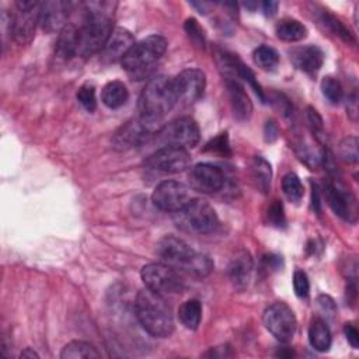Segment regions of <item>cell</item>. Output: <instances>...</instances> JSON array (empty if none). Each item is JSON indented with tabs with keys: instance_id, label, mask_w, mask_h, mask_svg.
I'll list each match as a JSON object with an SVG mask.
<instances>
[{
	"instance_id": "33",
	"label": "cell",
	"mask_w": 359,
	"mask_h": 359,
	"mask_svg": "<svg viewBox=\"0 0 359 359\" xmlns=\"http://www.w3.org/2000/svg\"><path fill=\"white\" fill-rule=\"evenodd\" d=\"M77 100L84 109L88 112H94L97 108V98H95V87L90 83L83 84L77 91Z\"/></svg>"
},
{
	"instance_id": "22",
	"label": "cell",
	"mask_w": 359,
	"mask_h": 359,
	"mask_svg": "<svg viewBox=\"0 0 359 359\" xmlns=\"http://www.w3.org/2000/svg\"><path fill=\"white\" fill-rule=\"evenodd\" d=\"M77 34L79 27L74 24H67L60 32L56 43V55L63 60H69L77 56Z\"/></svg>"
},
{
	"instance_id": "3",
	"label": "cell",
	"mask_w": 359,
	"mask_h": 359,
	"mask_svg": "<svg viewBox=\"0 0 359 359\" xmlns=\"http://www.w3.org/2000/svg\"><path fill=\"white\" fill-rule=\"evenodd\" d=\"M135 311L140 325L153 337L167 338L174 331V317L164 296L144 287L136 296Z\"/></svg>"
},
{
	"instance_id": "4",
	"label": "cell",
	"mask_w": 359,
	"mask_h": 359,
	"mask_svg": "<svg viewBox=\"0 0 359 359\" xmlns=\"http://www.w3.org/2000/svg\"><path fill=\"white\" fill-rule=\"evenodd\" d=\"M177 102L174 79L158 74L151 77L142 90L139 97V114L163 119Z\"/></svg>"
},
{
	"instance_id": "2",
	"label": "cell",
	"mask_w": 359,
	"mask_h": 359,
	"mask_svg": "<svg viewBox=\"0 0 359 359\" xmlns=\"http://www.w3.org/2000/svg\"><path fill=\"white\" fill-rule=\"evenodd\" d=\"M157 255L161 262L196 278L208 276L213 269L209 255L195 251L187 241L175 236H165L158 241Z\"/></svg>"
},
{
	"instance_id": "5",
	"label": "cell",
	"mask_w": 359,
	"mask_h": 359,
	"mask_svg": "<svg viewBox=\"0 0 359 359\" xmlns=\"http://www.w3.org/2000/svg\"><path fill=\"white\" fill-rule=\"evenodd\" d=\"M164 126L161 118H154L149 115L139 114L126 123H123L114 135L112 144L118 150H128L143 143H147Z\"/></svg>"
},
{
	"instance_id": "38",
	"label": "cell",
	"mask_w": 359,
	"mask_h": 359,
	"mask_svg": "<svg viewBox=\"0 0 359 359\" xmlns=\"http://www.w3.org/2000/svg\"><path fill=\"white\" fill-rule=\"evenodd\" d=\"M185 31H187V34L189 35V38H191L192 41H195L196 43H199V45L203 46V43H205V35H203V32H202V29H201L198 21H196L195 18H188V20L185 21Z\"/></svg>"
},
{
	"instance_id": "28",
	"label": "cell",
	"mask_w": 359,
	"mask_h": 359,
	"mask_svg": "<svg viewBox=\"0 0 359 359\" xmlns=\"http://www.w3.org/2000/svg\"><path fill=\"white\" fill-rule=\"evenodd\" d=\"M178 318L188 330H196L202 318V304L196 299L187 300L178 309Z\"/></svg>"
},
{
	"instance_id": "39",
	"label": "cell",
	"mask_w": 359,
	"mask_h": 359,
	"mask_svg": "<svg viewBox=\"0 0 359 359\" xmlns=\"http://www.w3.org/2000/svg\"><path fill=\"white\" fill-rule=\"evenodd\" d=\"M206 150L212 151H219L222 154L229 153V140H227V133H220L217 137H215L210 143L206 144Z\"/></svg>"
},
{
	"instance_id": "21",
	"label": "cell",
	"mask_w": 359,
	"mask_h": 359,
	"mask_svg": "<svg viewBox=\"0 0 359 359\" xmlns=\"http://www.w3.org/2000/svg\"><path fill=\"white\" fill-rule=\"evenodd\" d=\"M251 273L252 259L248 252L241 251L231 259L229 265V278L237 290H244L251 280Z\"/></svg>"
},
{
	"instance_id": "7",
	"label": "cell",
	"mask_w": 359,
	"mask_h": 359,
	"mask_svg": "<svg viewBox=\"0 0 359 359\" xmlns=\"http://www.w3.org/2000/svg\"><path fill=\"white\" fill-rule=\"evenodd\" d=\"M174 215L178 227L198 234L212 233L219 224L216 210L203 199H191Z\"/></svg>"
},
{
	"instance_id": "12",
	"label": "cell",
	"mask_w": 359,
	"mask_h": 359,
	"mask_svg": "<svg viewBox=\"0 0 359 359\" xmlns=\"http://www.w3.org/2000/svg\"><path fill=\"white\" fill-rule=\"evenodd\" d=\"M191 199L189 188L185 184L174 180L160 182L151 194V202L156 208L172 213L181 210Z\"/></svg>"
},
{
	"instance_id": "36",
	"label": "cell",
	"mask_w": 359,
	"mask_h": 359,
	"mask_svg": "<svg viewBox=\"0 0 359 359\" xmlns=\"http://www.w3.org/2000/svg\"><path fill=\"white\" fill-rule=\"evenodd\" d=\"M266 217H268V223L275 226V227H282L285 226V212H283V205L279 201H273V203H271V206L268 208L266 212Z\"/></svg>"
},
{
	"instance_id": "9",
	"label": "cell",
	"mask_w": 359,
	"mask_h": 359,
	"mask_svg": "<svg viewBox=\"0 0 359 359\" xmlns=\"http://www.w3.org/2000/svg\"><path fill=\"white\" fill-rule=\"evenodd\" d=\"M42 1L20 0L15 3V11L11 14L10 34L18 45H28L35 35L39 24V11Z\"/></svg>"
},
{
	"instance_id": "26",
	"label": "cell",
	"mask_w": 359,
	"mask_h": 359,
	"mask_svg": "<svg viewBox=\"0 0 359 359\" xmlns=\"http://www.w3.org/2000/svg\"><path fill=\"white\" fill-rule=\"evenodd\" d=\"M275 32L279 39L286 42H297L306 38L307 28L297 20L283 18L275 25Z\"/></svg>"
},
{
	"instance_id": "10",
	"label": "cell",
	"mask_w": 359,
	"mask_h": 359,
	"mask_svg": "<svg viewBox=\"0 0 359 359\" xmlns=\"http://www.w3.org/2000/svg\"><path fill=\"white\" fill-rule=\"evenodd\" d=\"M156 139L163 146L192 149L198 144L201 139V132L198 123L192 118L182 116L164 125L161 130L156 135Z\"/></svg>"
},
{
	"instance_id": "45",
	"label": "cell",
	"mask_w": 359,
	"mask_h": 359,
	"mask_svg": "<svg viewBox=\"0 0 359 359\" xmlns=\"http://www.w3.org/2000/svg\"><path fill=\"white\" fill-rule=\"evenodd\" d=\"M20 358H31V359H34V358H39V355H38L35 351H32L31 348H25V349L20 353Z\"/></svg>"
},
{
	"instance_id": "24",
	"label": "cell",
	"mask_w": 359,
	"mask_h": 359,
	"mask_svg": "<svg viewBox=\"0 0 359 359\" xmlns=\"http://www.w3.org/2000/svg\"><path fill=\"white\" fill-rule=\"evenodd\" d=\"M128 98H129V91L126 86L118 80L107 83L101 91L102 102L111 109L121 108L122 105L126 104Z\"/></svg>"
},
{
	"instance_id": "29",
	"label": "cell",
	"mask_w": 359,
	"mask_h": 359,
	"mask_svg": "<svg viewBox=\"0 0 359 359\" xmlns=\"http://www.w3.org/2000/svg\"><path fill=\"white\" fill-rule=\"evenodd\" d=\"M255 65H258L264 70H273L279 63V53L276 49L268 45L258 46L252 53Z\"/></svg>"
},
{
	"instance_id": "8",
	"label": "cell",
	"mask_w": 359,
	"mask_h": 359,
	"mask_svg": "<svg viewBox=\"0 0 359 359\" xmlns=\"http://www.w3.org/2000/svg\"><path fill=\"white\" fill-rule=\"evenodd\" d=\"M140 278L144 286L161 296L178 294L184 290V280L178 271L164 262H151L142 268Z\"/></svg>"
},
{
	"instance_id": "41",
	"label": "cell",
	"mask_w": 359,
	"mask_h": 359,
	"mask_svg": "<svg viewBox=\"0 0 359 359\" xmlns=\"http://www.w3.org/2000/svg\"><path fill=\"white\" fill-rule=\"evenodd\" d=\"M317 303L320 306V309L323 310V313H325L327 316H334L335 314V303L330 296H318Z\"/></svg>"
},
{
	"instance_id": "43",
	"label": "cell",
	"mask_w": 359,
	"mask_h": 359,
	"mask_svg": "<svg viewBox=\"0 0 359 359\" xmlns=\"http://www.w3.org/2000/svg\"><path fill=\"white\" fill-rule=\"evenodd\" d=\"M278 1H272V0H265L261 3V7H262V11L265 15H275L276 11H278Z\"/></svg>"
},
{
	"instance_id": "1",
	"label": "cell",
	"mask_w": 359,
	"mask_h": 359,
	"mask_svg": "<svg viewBox=\"0 0 359 359\" xmlns=\"http://www.w3.org/2000/svg\"><path fill=\"white\" fill-rule=\"evenodd\" d=\"M115 8V1L84 3V20L79 25L77 34V56L88 57L101 52L114 29Z\"/></svg>"
},
{
	"instance_id": "17",
	"label": "cell",
	"mask_w": 359,
	"mask_h": 359,
	"mask_svg": "<svg viewBox=\"0 0 359 359\" xmlns=\"http://www.w3.org/2000/svg\"><path fill=\"white\" fill-rule=\"evenodd\" d=\"M324 195L330 208L335 215H338L344 220L355 222L356 203H355L353 195L349 191L346 192L345 188L335 185L331 181H327L324 185Z\"/></svg>"
},
{
	"instance_id": "16",
	"label": "cell",
	"mask_w": 359,
	"mask_h": 359,
	"mask_svg": "<svg viewBox=\"0 0 359 359\" xmlns=\"http://www.w3.org/2000/svg\"><path fill=\"white\" fill-rule=\"evenodd\" d=\"M72 3L53 0L42 1L39 11V25L45 32H60L67 25Z\"/></svg>"
},
{
	"instance_id": "30",
	"label": "cell",
	"mask_w": 359,
	"mask_h": 359,
	"mask_svg": "<svg viewBox=\"0 0 359 359\" xmlns=\"http://www.w3.org/2000/svg\"><path fill=\"white\" fill-rule=\"evenodd\" d=\"M282 189L285 196L290 201L297 203L303 198V185L300 178L294 172H287L282 180Z\"/></svg>"
},
{
	"instance_id": "11",
	"label": "cell",
	"mask_w": 359,
	"mask_h": 359,
	"mask_svg": "<svg viewBox=\"0 0 359 359\" xmlns=\"http://www.w3.org/2000/svg\"><path fill=\"white\" fill-rule=\"evenodd\" d=\"M262 323L269 334H272L280 342L290 341L297 327L293 310L282 302L272 303L265 309L262 314Z\"/></svg>"
},
{
	"instance_id": "42",
	"label": "cell",
	"mask_w": 359,
	"mask_h": 359,
	"mask_svg": "<svg viewBox=\"0 0 359 359\" xmlns=\"http://www.w3.org/2000/svg\"><path fill=\"white\" fill-rule=\"evenodd\" d=\"M264 135L266 142H273L278 137V126L273 121H268L264 128Z\"/></svg>"
},
{
	"instance_id": "23",
	"label": "cell",
	"mask_w": 359,
	"mask_h": 359,
	"mask_svg": "<svg viewBox=\"0 0 359 359\" xmlns=\"http://www.w3.org/2000/svg\"><path fill=\"white\" fill-rule=\"evenodd\" d=\"M331 331L324 320L314 318L309 327V342L318 352H327L331 346Z\"/></svg>"
},
{
	"instance_id": "18",
	"label": "cell",
	"mask_w": 359,
	"mask_h": 359,
	"mask_svg": "<svg viewBox=\"0 0 359 359\" xmlns=\"http://www.w3.org/2000/svg\"><path fill=\"white\" fill-rule=\"evenodd\" d=\"M133 45H135V38L130 31H128L122 27L114 28L112 32L109 34L104 48L100 52L101 60L105 63L122 60Z\"/></svg>"
},
{
	"instance_id": "20",
	"label": "cell",
	"mask_w": 359,
	"mask_h": 359,
	"mask_svg": "<svg viewBox=\"0 0 359 359\" xmlns=\"http://www.w3.org/2000/svg\"><path fill=\"white\" fill-rule=\"evenodd\" d=\"M226 86L234 116L238 121L250 119L252 114V102L248 94L245 93L244 87L238 83V80H226Z\"/></svg>"
},
{
	"instance_id": "19",
	"label": "cell",
	"mask_w": 359,
	"mask_h": 359,
	"mask_svg": "<svg viewBox=\"0 0 359 359\" xmlns=\"http://www.w3.org/2000/svg\"><path fill=\"white\" fill-rule=\"evenodd\" d=\"M289 56H290L292 63L299 70L310 73V74L318 72L324 62V53L316 45L296 46L292 50H289Z\"/></svg>"
},
{
	"instance_id": "44",
	"label": "cell",
	"mask_w": 359,
	"mask_h": 359,
	"mask_svg": "<svg viewBox=\"0 0 359 359\" xmlns=\"http://www.w3.org/2000/svg\"><path fill=\"white\" fill-rule=\"evenodd\" d=\"M321 202H320V189L316 184H313V208L316 209L317 213H320V208Z\"/></svg>"
},
{
	"instance_id": "6",
	"label": "cell",
	"mask_w": 359,
	"mask_h": 359,
	"mask_svg": "<svg viewBox=\"0 0 359 359\" xmlns=\"http://www.w3.org/2000/svg\"><path fill=\"white\" fill-rule=\"evenodd\" d=\"M167 50V39L161 35H150L143 38L130 48L121 60L123 69L135 76H143Z\"/></svg>"
},
{
	"instance_id": "34",
	"label": "cell",
	"mask_w": 359,
	"mask_h": 359,
	"mask_svg": "<svg viewBox=\"0 0 359 359\" xmlns=\"http://www.w3.org/2000/svg\"><path fill=\"white\" fill-rule=\"evenodd\" d=\"M339 156L349 163L358 161V139L355 136L345 137L339 143Z\"/></svg>"
},
{
	"instance_id": "37",
	"label": "cell",
	"mask_w": 359,
	"mask_h": 359,
	"mask_svg": "<svg viewBox=\"0 0 359 359\" xmlns=\"http://www.w3.org/2000/svg\"><path fill=\"white\" fill-rule=\"evenodd\" d=\"M307 121L310 123V128H311L313 133L317 136V139H324L325 135H324L323 119L318 115V112L314 108H311V107L307 108Z\"/></svg>"
},
{
	"instance_id": "13",
	"label": "cell",
	"mask_w": 359,
	"mask_h": 359,
	"mask_svg": "<svg viewBox=\"0 0 359 359\" xmlns=\"http://www.w3.org/2000/svg\"><path fill=\"white\" fill-rule=\"evenodd\" d=\"M189 163L191 156L188 150L175 146H161L144 160V164L149 168L165 174L181 172L188 168Z\"/></svg>"
},
{
	"instance_id": "15",
	"label": "cell",
	"mask_w": 359,
	"mask_h": 359,
	"mask_svg": "<svg viewBox=\"0 0 359 359\" xmlns=\"http://www.w3.org/2000/svg\"><path fill=\"white\" fill-rule=\"evenodd\" d=\"M189 185L202 194H216L224 187L223 171L210 163H199L189 171Z\"/></svg>"
},
{
	"instance_id": "25",
	"label": "cell",
	"mask_w": 359,
	"mask_h": 359,
	"mask_svg": "<svg viewBox=\"0 0 359 359\" xmlns=\"http://www.w3.org/2000/svg\"><path fill=\"white\" fill-rule=\"evenodd\" d=\"M251 177L258 191L268 194L272 182V168L271 164L261 156H255L251 161Z\"/></svg>"
},
{
	"instance_id": "27",
	"label": "cell",
	"mask_w": 359,
	"mask_h": 359,
	"mask_svg": "<svg viewBox=\"0 0 359 359\" xmlns=\"http://www.w3.org/2000/svg\"><path fill=\"white\" fill-rule=\"evenodd\" d=\"M100 356L101 353L97 351V348L93 344L84 341H72L65 345L60 352L62 359H94Z\"/></svg>"
},
{
	"instance_id": "31",
	"label": "cell",
	"mask_w": 359,
	"mask_h": 359,
	"mask_svg": "<svg viewBox=\"0 0 359 359\" xmlns=\"http://www.w3.org/2000/svg\"><path fill=\"white\" fill-rule=\"evenodd\" d=\"M320 21L324 27H327L331 32H334L335 35H338L341 39H344L345 42H353V36L352 34L345 28V25L338 20L335 18L334 15L328 14V13H323L321 17H320Z\"/></svg>"
},
{
	"instance_id": "14",
	"label": "cell",
	"mask_w": 359,
	"mask_h": 359,
	"mask_svg": "<svg viewBox=\"0 0 359 359\" xmlns=\"http://www.w3.org/2000/svg\"><path fill=\"white\" fill-rule=\"evenodd\" d=\"M206 77L199 69H185L174 77V87L178 102L191 105L196 102L205 91Z\"/></svg>"
},
{
	"instance_id": "32",
	"label": "cell",
	"mask_w": 359,
	"mask_h": 359,
	"mask_svg": "<svg viewBox=\"0 0 359 359\" xmlns=\"http://www.w3.org/2000/svg\"><path fill=\"white\" fill-rule=\"evenodd\" d=\"M321 91L323 95L332 104H338L342 100V87L341 83L332 77V76H327L321 80Z\"/></svg>"
},
{
	"instance_id": "35",
	"label": "cell",
	"mask_w": 359,
	"mask_h": 359,
	"mask_svg": "<svg viewBox=\"0 0 359 359\" xmlns=\"http://www.w3.org/2000/svg\"><path fill=\"white\" fill-rule=\"evenodd\" d=\"M293 289H294L296 296L300 297V299H306L309 296L310 282H309V278H307L304 271H302V269L294 271V273H293Z\"/></svg>"
},
{
	"instance_id": "40",
	"label": "cell",
	"mask_w": 359,
	"mask_h": 359,
	"mask_svg": "<svg viewBox=\"0 0 359 359\" xmlns=\"http://www.w3.org/2000/svg\"><path fill=\"white\" fill-rule=\"evenodd\" d=\"M344 332H345V337H346L348 342L351 344V346L356 349V348L359 346V331H358L356 325H355V324H352V323L345 324V327H344Z\"/></svg>"
}]
</instances>
